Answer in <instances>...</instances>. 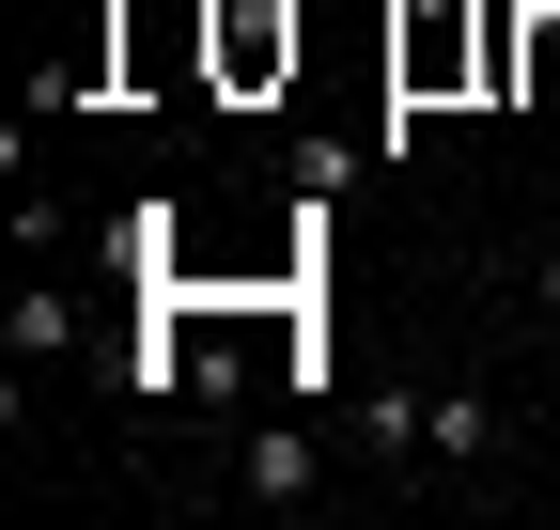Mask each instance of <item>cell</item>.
Listing matches in <instances>:
<instances>
[{"instance_id":"cell-3","label":"cell","mask_w":560,"mask_h":530,"mask_svg":"<svg viewBox=\"0 0 560 530\" xmlns=\"http://www.w3.org/2000/svg\"><path fill=\"white\" fill-rule=\"evenodd\" d=\"M420 452H436V469H499V406L436 390V406H420Z\"/></svg>"},{"instance_id":"cell-5","label":"cell","mask_w":560,"mask_h":530,"mask_svg":"<svg viewBox=\"0 0 560 530\" xmlns=\"http://www.w3.org/2000/svg\"><path fill=\"white\" fill-rule=\"evenodd\" d=\"M249 499H312V437H296V422L249 437Z\"/></svg>"},{"instance_id":"cell-2","label":"cell","mask_w":560,"mask_h":530,"mask_svg":"<svg viewBox=\"0 0 560 530\" xmlns=\"http://www.w3.org/2000/svg\"><path fill=\"white\" fill-rule=\"evenodd\" d=\"M202 79L219 94H280L296 79V0H202Z\"/></svg>"},{"instance_id":"cell-1","label":"cell","mask_w":560,"mask_h":530,"mask_svg":"<svg viewBox=\"0 0 560 530\" xmlns=\"http://www.w3.org/2000/svg\"><path fill=\"white\" fill-rule=\"evenodd\" d=\"M482 47H499L482 0H389V110H452V94H482Z\"/></svg>"},{"instance_id":"cell-4","label":"cell","mask_w":560,"mask_h":530,"mask_svg":"<svg viewBox=\"0 0 560 530\" xmlns=\"http://www.w3.org/2000/svg\"><path fill=\"white\" fill-rule=\"evenodd\" d=\"M514 94L560 110V0H529V16H514Z\"/></svg>"},{"instance_id":"cell-6","label":"cell","mask_w":560,"mask_h":530,"mask_svg":"<svg viewBox=\"0 0 560 530\" xmlns=\"http://www.w3.org/2000/svg\"><path fill=\"white\" fill-rule=\"evenodd\" d=\"M545 375H560V312H545Z\"/></svg>"}]
</instances>
